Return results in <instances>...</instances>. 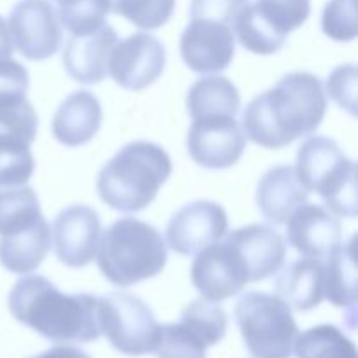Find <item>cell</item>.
Returning a JSON list of instances; mask_svg holds the SVG:
<instances>
[{
	"instance_id": "obj_1",
	"label": "cell",
	"mask_w": 358,
	"mask_h": 358,
	"mask_svg": "<svg viewBox=\"0 0 358 358\" xmlns=\"http://www.w3.org/2000/svg\"><path fill=\"white\" fill-rule=\"evenodd\" d=\"M325 110L322 80L310 72H290L247 105L241 129L264 149H283L301 136L313 135Z\"/></svg>"
},
{
	"instance_id": "obj_2",
	"label": "cell",
	"mask_w": 358,
	"mask_h": 358,
	"mask_svg": "<svg viewBox=\"0 0 358 358\" xmlns=\"http://www.w3.org/2000/svg\"><path fill=\"white\" fill-rule=\"evenodd\" d=\"M9 311L20 324L55 343H90L100 338L98 297L63 294L41 275H23L7 297Z\"/></svg>"
},
{
	"instance_id": "obj_3",
	"label": "cell",
	"mask_w": 358,
	"mask_h": 358,
	"mask_svg": "<svg viewBox=\"0 0 358 358\" xmlns=\"http://www.w3.org/2000/svg\"><path fill=\"white\" fill-rule=\"evenodd\" d=\"M171 159L163 147L136 140L122 147L100 170L96 180L101 201L112 210L135 213L156 199L170 178Z\"/></svg>"
},
{
	"instance_id": "obj_4",
	"label": "cell",
	"mask_w": 358,
	"mask_h": 358,
	"mask_svg": "<svg viewBox=\"0 0 358 358\" xmlns=\"http://www.w3.org/2000/svg\"><path fill=\"white\" fill-rule=\"evenodd\" d=\"M98 268L115 287H131L164 269L168 248L163 234L138 219L115 220L98 241Z\"/></svg>"
},
{
	"instance_id": "obj_5",
	"label": "cell",
	"mask_w": 358,
	"mask_h": 358,
	"mask_svg": "<svg viewBox=\"0 0 358 358\" xmlns=\"http://www.w3.org/2000/svg\"><path fill=\"white\" fill-rule=\"evenodd\" d=\"M296 173L308 192H317L329 212L357 215V163L327 136H310L297 150Z\"/></svg>"
},
{
	"instance_id": "obj_6",
	"label": "cell",
	"mask_w": 358,
	"mask_h": 358,
	"mask_svg": "<svg viewBox=\"0 0 358 358\" xmlns=\"http://www.w3.org/2000/svg\"><path fill=\"white\" fill-rule=\"evenodd\" d=\"M241 338L254 358H290L299 329L289 304L278 296L247 292L234 308Z\"/></svg>"
},
{
	"instance_id": "obj_7",
	"label": "cell",
	"mask_w": 358,
	"mask_h": 358,
	"mask_svg": "<svg viewBox=\"0 0 358 358\" xmlns=\"http://www.w3.org/2000/svg\"><path fill=\"white\" fill-rule=\"evenodd\" d=\"M96 318L100 334L117 352L142 357L156 350L161 325L140 297L126 292L98 297Z\"/></svg>"
},
{
	"instance_id": "obj_8",
	"label": "cell",
	"mask_w": 358,
	"mask_h": 358,
	"mask_svg": "<svg viewBox=\"0 0 358 358\" xmlns=\"http://www.w3.org/2000/svg\"><path fill=\"white\" fill-rule=\"evenodd\" d=\"M310 0H255L238 13L233 34L255 55H275L287 35L310 17Z\"/></svg>"
},
{
	"instance_id": "obj_9",
	"label": "cell",
	"mask_w": 358,
	"mask_h": 358,
	"mask_svg": "<svg viewBox=\"0 0 358 358\" xmlns=\"http://www.w3.org/2000/svg\"><path fill=\"white\" fill-rule=\"evenodd\" d=\"M38 119L30 101L0 107V187H17L31 178L35 159L30 145Z\"/></svg>"
},
{
	"instance_id": "obj_10",
	"label": "cell",
	"mask_w": 358,
	"mask_h": 358,
	"mask_svg": "<svg viewBox=\"0 0 358 358\" xmlns=\"http://www.w3.org/2000/svg\"><path fill=\"white\" fill-rule=\"evenodd\" d=\"M191 280L203 299L213 303L238 296L250 283L241 254L227 236L198 252Z\"/></svg>"
},
{
	"instance_id": "obj_11",
	"label": "cell",
	"mask_w": 358,
	"mask_h": 358,
	"mask_svg": "<svg viewBox=\"0 0 358 358\" xmlns=\"http://www.w3.org/2000/svg\"><path fill=\"white\" fill-rule=\"evenodd\" d=\"M247 136L233 115H210L192 119L187 133V150L196 164L224 170L243 156Z\"/></svg>"
},
{
	"instance_id": "obj_12",
	"label": "cell",
	"mask_w": 358,
	"mask_h": 358,
	"mask_svg": "<svg viewBox=\"0 0 358 358\" xmlns=\"http://www.w3.org/2000/svg\"><path fill=\"white\" fill-rule=\"evenodd\" d=\"M7 27L14 48L31 62L51 58L62 44V24L48 0H20Z\"/></svg>"
},
{
	"instance_id": "obj_13",
	"label": "cell",
	"mask_w": 358,
	"mask_h": 358,
	"mask_svg": "<svg viewBox=\"0 0 358 358\" xmlns=\"http://www.w3.org/2000/svg\"><path fill=\"white\" fill-rule=\"evenodd\" d=\"M166 65L164 45L150 34H133L117 42L108 56L107 72L115 84L142 91L156 83Z\"/></svg>"
},
{
	"instance_id": "obj_14",
	"label": "cell",
	"mask_w": 358,
	"mask_h": 358,
	"mask_svg": "<svg viewBox=\"0 0 358 358\" xmlns=\"http://www.w3.org/2000/svg\"><path fill=\"white\" fill-rule=\"evenodd\" d=\"M227 229L229 220L226 210L219 203L199 199L173 213L166 226V241L178 255L191 257L208 245L222 240Z\"/></svg>"
},
{
	"instance_id": "obj_15",
	"label": "cell",
	"mask_w": 358,
	"mask_h": 358,
	"mask_svg": "<svg viewBox=\"0 0 358 358\" xmlns=\"http://www.w3.org/2000/svg\"><path fill=\"white\" fill-rule=\"evenodd\" d=\"M101 220L87 205H72L56 215L52 243L59 262L70 268H84L96 255Z\"/></svg>"
},
{
	"instance_id": "obj_16",
	"label": "cell",
	"mask_w": 358,
	"mask_h": 358,
	"mask_svg": "<svg viewBox=\"0 0 358 358\" xmlns=\"http://www.w3.org/2000/svg\"><path fill=\"white\" fill-rule=\"evenodd\" d=\"M180 55L192 72H222L234 58L233 27L219 21L191 20L180 37Z\"/></svg>"
},
{
	"instance_id": "obj_17",
	"label": "cell",
	"mask_w": 358,
	"mask_h": 358,
	"mask_svg": "<svg viewBox=\"0 0 358 358\" xmlns=\"http://www.w3.org/2000/svg\"><path fill=\"white\" fill-rule=\"evenodd\" d=\"M287 238L308 259H325L343 243V229L334 213L320 205L303 203L287 220Z\"/></svg>"
},
{
	"instance_id": "obj_18",
	"label": "cell",
	"mask_w": 358,
	"mask_h": 358,
	"mask_svg": "<svg viewBox=\"0 0 358 358\" xmlns=\"http://www.w3.org/2000/svg\"><path fill=\"white\" fill-rule=\"evenodd\" d=\"M117 44V31L105 23L86 35H70L62 62L76 83L98 84L107 77L108 56Z\"/></svg>"
},
{
	"instance_id": "obj_19",
	"label": "cell",
	"mask_w": 358,
	"mask_h": 358,
	"mask_svg": "<svg viewBox=\"0 0 358 358\" xmlns=\"http://www.w3.org/2000/svg\"><path fill=\"white\" fill-rule=\"evenodd\" d=\"M238 248L245 266L248 282H261L282 269L287 255L285 240L278 231L264 224H252L226 234Z\"/></svg>"
},
{
	"instance_id": "obj_20",
	"label": "cell",
	"mask_w": 358,
	"mask_h": 358,
	"mask_svg": "<svg viewBox=\"0 0 358 358\" xmlns=\"http://www.w3.org/2000/svg\"><path fill=\"white\" fill-rule=\"evenodd\" d=\"M308 189L299 180L296 168L273 166L262 175L257 185V208L271 224H285L294 210L308 201Z\"/></svg>"
},
{
	"instance_id": "obj_21",
	"label": "cell",
	"mask_w": 358,
	"mask_h": 358,
	"mask_svg": "<svg viewBox=\"0 0 358 358\" xmlns=\"http://www.w3.org/2000/svg\"><path fill=\"white\" fill-rule=\"evenodd\" d=\"M101 126V105L86 90L73 91L62 101L52 117V135L66 147L91 142Z\"/></svg>"
},
{
	"instance_id": "obj_22",
	"label": "cell",
	"mask_w": 358,
	"mask_h": 358,
	"mask_svg": "<svg viewBox=\"0 0 358 358\" xmlns=\"http://www.w3.org/2000/svg\"><path fill=\"white\" fill-rule=\"evenodd\" d=\"M280 299L290 310L310 311L324 299V262L322 259H299L287 266L275 282Z\"/></svg>"
},
{
	"instance_id": "obj_23",
	"label": "cell",
	"mask_w": 358,
	"mask_h": 358,
	"mask_svg": "<svg viewBox=\"0 0 358 358\" xmlns=\"http://www.w3.org/2000/svg\"><path fill=\"white\" fill-rule=\"evenodd\" d=\"M52 234L48 220L42 217L21 233L0 236V264L16 275L35 271L51 250Z\"/></svg>"
},
{
	"instance_id": "obj_24",
	"label": "cell",
	"mask_w": 358,
	"mask_h": 358,
	"mask_svg": "<svg viewBox=\"0 0 358 358\" xmlns=\"http://www.w3.org/2000/svg\"><path fill=\"white\" fill-rule=\"evenodd\" d=\"M324 264V297L338 308L355 310L357 304V261L355 234L345 245H339Z\"/></svg>"
},
{
	"instance_id": "obj_25",
	"label": "cell",
	"mask_w": 358,
	"mask_h": 358,
	"mask_svg": "<svg viewBox=\"0 0 358 358\" xmlns=\"http://www.w3.org/2000/svg\"><path fill=\"white\" fill-rule=\"evenodd\" d=\"M240 91L227 77L210 76L196 80L189 87L187 114L191 119L210 117V115H233L240 110Z\"/></svg>"
},
{
	"instance_id": "obj_26",
	"label": "cell",
	"mask_w": 358,
	"mask_h": 358,
	"mask_svg": "<svg viewBox=\"0 0 358 358\" xmlns=\"http://www.w3.org/2000/svg\"><path fill=\"white\" fill-rule=\"evenodd\" d=\"M42 217L34 189L27 185L0 187V236L21 233Z\"/></svg>"
},
{
	"instance_id": "obj_27",
	"label": "cell",
	"mask_w": 358,
	"mask_h": 358,
	"mask_svg": "<svg viewBox=\"0 0 358 358\" xmlns=\"http://www.w3.org/2000/svg\"><path fill=\"white\" fill-rule=\"evenodd\" d=\"M297 358H358L353 341L334 325H317L297 334L294 352Z\"/></svg>"
},
{
	"instance_id": "obj_28",
	"label": "cell",
	"mask_w": 358,
	"mask_h": 358,
	"mask_svg": "<svg viewBox=\"0 0 358 358\" xmlns=\"http://www.w3.org/2000/svg\"><path fill=\"white\" fill-rule=\"evenodd\" d=\"M180 324L187 327L206 348L222 341L227 331V315L213 301L198 299L182 311Z\"/></svg>"
},
{
	"instance_id": "obj_29",
	"label": "cell",
	"mask_w": 358,
	"mask_h": 358,
	"mask_svg": "<svg viewBox=\"0 0 358 358\" xmlns=\"http://www.w3.org/2000/svg\"><path fill=\"white\" fill-rule=\"evenodd\" d=\"M56 3L59 24L72 35H86L98 30L110 13L108 0H56Z\"/></svg>"
},
{
	"instance_id": "obj_30",
	"label": "cell",
	"mask_w": 358,
	"mask_h": 358,
	"mask_svg": "<svg viewBox=\"0 0 358 358\" xmlns=\"http://www.w3.org/2000/svg\"><path fill=\"white\" fill-rule=\"evenodd\" d=\"M112 13L142 30H156L170 21L175 0H108Z\"/></svg>"
},
{
	"instance_id": "obj_31",
	"label": "cell",
	"mask_w": 358,
	"mask_h": 358,
	"mask_svg": "<svg viewBox=\"0 0 358 358\" xmlns=\"http://www.w3.org/2000/svg\"><path fill=\"white\" fill-rule=\"evenodd\" d=\"M206 350L208 348L178 322L161 327L154 353L157 358H206Z\"/></svg>"
},
{
	"instance_id": "obj_32",
	"label": "cell",
	"mask_w": 358,
	"mask_h": 358,
	"mask_svg": "<svg viewBox=\"0 0 358 358\" xmlns=\"http://www.w3.org/2000/svg\"><path fill=\"white\" fill-rule=\"evenodd\" d=\"M322 30L338 42L357 37V0H329L322 14Z\"/></svg>"
},
{
	"instance_id": "obj_33",
	"label": "cell",
	"mask_w": 358,
	"mask_h": 358,
	"mask_svg": "<svg viewBox=\"0 0 358 358\" xmlns=\"http://www.w3.org/2000/svg\"><path fill=\"white\" fill-rule=\"evenodd\" d=\"M30 77L27 69L14 59H0V107L27 98Z\"/></svg>"
},
{
	"instance_id": "obj_34",
	"label": "cell",
	"mask_w": 358,
	"mask_h": 358,
	"mask_svg": "<svg viewBox=\"0 0 358 358\" xmlns=\"http://www.w3.org/2000/svg\"><path fill=\"white\" fill-rule=\"evenodd\" d=\"M357 66L341 65L331 72L327 79V94L352 115L357 114Z\"/></svg>"
},
{
	"instance_id": "obj_35",
	"label": "cell",
	"mask_w": 358,
	"mask_h": 358,
	"mask_svg": "<svg viewBox=\"0 0 358 358\" xmlns=\"http://www.w3.org/2000/svg\"><path fill=\"white\" fill-rule=\"evenodd\" d=\"M248 0H191V20H210L233 27Z\"/></svg>"
},
{
	"instance_id": "obj_36",
	"label": "cell",
	"mask_w": 358,
	"mask_h": 358,
	"mask_svg": "<svg viewBox=\"0 0 358 358\" xmlns=\"http://www.w3.org/2000/svg\"><path fill=\"white\" fill-rule=\"evenodd\" d=\"M30 358H91L83 350L73 348V346H55V348L48 350V352L41 353Z\"/></svg>"
},
{
	"instance_id": "obj_37",
	"label": "cell",
	"mask_w": 358,
	"mask_h": 358,
	"mask_svg": "<svg viewBox=\"0 0 358 358\" xmlns=\"http://www.w3.org/2000/svg\"><path fill=\"white\" fill-rule=\"evenodd\" d=\"M10 55H13V38H10L9 27L0 16V59L10 58Z\"/></svg>"
},
{
	"instance_id": "obj_38",
	"label": "cell",
	"mask_w": 358,
	"mask_h": 358,
	"mask_svg": "<svg viewBox=\"0 0 358 358\" xmlns=\"http://www.w3.org/2000/svg\"><path fill=\"white\" fill-rule=\"evenodd\" d=\"M55 2H56V0H55Z\"/></svg>"
}]
</instances>
